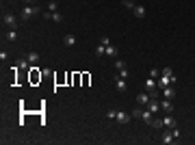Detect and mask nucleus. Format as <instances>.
<instances>
[{"instance_id": "ddd939ff", "label": "nucleus", "mask_w": 195, "mask_h": 145, "mask_svg": "<svg viewBox=\"0 0 195 145\" xmlns=\"http://www.w3.org/2000/svg\"><path fill=\"white\" fill-rule=\"evenodd\" d=\"M4 37H7V41H15V39H17V30H15V28H9V30L4 33Z\"/></svg>"}, {"instance_id": "39448f33", "label": "nucleus", "mask_w": 195, "mask_h": 145, "mask_svg": "<svg viewBox=\"0 0 195 145\" xmlns=\"http://www.w3.org/2000/svg\"><path fill=\"white\" fill-rule=\"evenodd\" d=\"M115 89H117L119 93H126V89H128V87H126V80L119 78V76H115Z\"/></svg>"}, {"instance_id": "6e6552de", "label": "nucleus", "mask_w": 195, "mask_h": 145, "mask_svg": "<svg viewBox=\"0 0 195 145\" xmlns=\"http://www.w3.org/2000/svg\"><path fill=\"white\" fill-rule=\"evenodd\" d=\"M163 91V97H167V100H174L176 97V89L174 87H165V89H160Z\"/></svg>"}, {"instance_id": "f03ea898", "label": "nucleus", "mask_w": 195, "mask_h": 145, "mask_svg": "<svg viewBox=\"0 0 195 145\" xmlns=\"http://www.w3.org/2000/svg\"><path fill=\"white\" fill-rule=\"evenodd\" d=\"M2 24L9 26V28H15V26H17V17H15L13 13H4V15H2Z\"/></svg>"}, {"instance_id": "b1692460", "label": "nucleus", "mask_w": 195, "mask_h": 145, "mask_svg": "<svg viewBox=\"0 0 195 145\" xmlns=\"http://www.w3.org/2000/svg\"><path fill=\"white\" fill-rule=\"evenodd\" d=\"M160 74H165V76H169V78H176V76H174V72H171V67H165Z\"/></svg>"}, {"instance_id": "bb28decb", "label": "nucleus", "mask_w": 195, "mask_h": 145, "mask_svg": "<svg viewBox=\"0 0 195 145\" xmlns=\"http://www.w3.org/2000/svg\"><path fill=\"white\" fill-rule=\"evenodd\" d=\"M106 117H108V119H115V117H117V110H108Z\"/></svg>"}, {"instance_id": "c85d7f7f", "label": "nucleus", "mask_w": 195, "mask_h": 145, "mask_svg": "<svg viewBox=\"0 0 195 145\" xmlns=\"http://www.w3.org/2000/svg\"><path fill=\"white\" fill-rule=\"evenodd\" d=\"M135 2H137V0H135Z\"/></svg>"}, {"instance_id": "f8f14e48", "label": "nucleus", "mask_w": 195, "mask_h": 145, "mask_svg": "<svg viewBox=\"0 0 195 145\" xmlns=\"http://www.w3.org/2000/svg\"><path fill=\"white\" fill-rule=\"evenodd\" d=\"M150 100H152V96H150V93H139V96H137V102H139V104H143V106H147V102H150Z\"/></svg>"}, {"instance_id": "f257e3e1", "label": "nucleus", "mask_w": 195, "mask_h": 145, "mask_svg": "<svg viewBox=\"0 0 195 145\" xmlns=\"http://www.w3.org/2000/svg\"><path fill=\"white\" fill-rule=\"evenodd\" d=\"M39 13V7H33V4H26L24 9H22V20H31L33 15H37Z\"/></svg>"}, {"instance_id": "393cba45", "label": "nucleus", "mask_w": 195, "mask_h": 145, "mask_svg": "<svg viewBox=\"0 0 195 145\" xmlns=\"http://www.w3.org/2000/svg\"><path fill=\"white\" fill-rule=\"evenodd\" d=\"M100 44H102V46H106V48H108V46H111V39H108V37H102V39H100Z\"/></svg>"}, {"instance_id": "20e7f679", "label": "nucleus", "mask_w": 195, "mask_h": 145, "mask_svg": "<svg viewBox=\"0 0 195 145\" xmlns=\"http://www.w3.org/2000/svg\"><path fill=\"white\" fill-rule=\"evenodd\" d=\"M160 110H163V113H174V102L167 100V97L160 100Z\"/></svg>"}, {"instance_id": "dca6fc26", "label": "nucleus", "mask_w": 195, "mask_h": 145, "mask_svg": "<svg viewBox=\"0 0 195 145\" xmlns=\"http://www.w3.org/2000/svg\"><path fill=\"white\" fill-rule=\"evenodd\" d=\"M28 65H31V63H28V58H17V61H15V67H22V69H28Z\"/></svg>"}, {"instance_id": "1a4fd4ad", "label": "nucleus", "mask_w": 195, "mask_h": 145, "mask_svg": "<svg viewBox=\"0 0 195 145\" xmlns=\"http://www.w3.org/2000/svg\"><path fill=\"white\" fill-rule=\"evenodd\" d=\"M117 54H119V50H117V46H113V44H111V46L106 48V54H104V56H111V58H117Z\"/></svg>"}, {"instance_id": "cd10ccee", "label": "nucleus", "mask_w": 195, "mask_h": 145, "mask_svg": "<svg viewBox=\"0 0 195 145\" xmlns=\"http://www.w3.org/2000/svg\"><path fill=\"white\" fill-rule=\"evenodd\" d=\"M33 2H35V0H24V4H33Z\"/></svg>"}, {"instance_id": "a878e982", "label": "nucleus", "mask_w": 195, "mask_h": 145, "mask_svg": "<svg viewBox=\"0 0 195 145\" xmlns=\"http://www.w3.org/2000/svg\"><path fill=\"white\" fill-rule=\"evenodd\" d=\"M48 11H59V4H56V2H50V4H48Z\"/></svg>"}, {"instance_id": "f3484780", "label": "nucleus", "mask_w": 195, "mask_h": 145, "mask_svg": "<svg viewBox=\"0 0 195 145\" xmlns=\"http://www.w3.org/2000/svg\"><path fill=\"white\" fill-rule=\"evenodd\" d=\"M152 128H158V130H163L165 128V124H163V119H152V124H150Z\"/></svg>"}, {"instance_id": "aec40b11", "label": "nucleus", "mask_w": 195, "mask_h": 145, "mask_svg": "<svg viewBox=\"0 0 195 145\" xmlns=\"http://www.w3.org/2000/svg\"><path fill=\"white\" fill-rule=\"evenodd\" d=\"M26 58H28V63H37L39 54H37V52H28V56H26Z\"/></svg>"}, {"instance_id": "9d476101", "label": "nucleus", "mask_w": 195, "mask_h": 145, "mask_svg": "<svg viewBox=\"0 0 195 145\" xmlns=\"http://www.w3.org/2000/svg\"><path fill=\"white\" fill-rule=\"evenodd\" d=\"M63 44L72 48V46H76V44H78V39H76L74 35H65V37H63Z\"/></svg>"}, {"instance_id": "2eb2a0df", "label": "nucleus", "mask_w": 195, "mask_h": 145, "mask_svg": "<svg viewBox=\"0 0 195 145\" xmlns=\"http://www.w3.org/2000/svg\"><path fill=\"white\" fill-rule=\"evenodd\" d=\"M145 89L150 91V93L156 91V80H154V78H147V80H145Z\"/></svg>"}, {"instance_id": "9b49d317", "label": "nucleus", "mask_w": 195, "mask_h": 145, "mask_svg": "<svg viewBox=\"0 0 195 145\" xmlns=\"http://www.w3.org/2000/svg\"><path fill=\"white\" fill-rule=\"evenodd\" d=\"M117 124H128V119H130V115H126L124 110H117Z\"/></svg>"}, {"instance_id": "4be33fe9", "label": "nucleus", "mask_w": 195, "mask_h": 145, "mask_svg": "<svg viewBox=\"0 0 195 145\" xmlns=\"http://www.w3.org/2000/svg\"><path fill=\"white\" fill-rule=\"evenodd\" d=\"M158 76H160V72H158L156 67H152V69H150V78H154V80H158Z\"/></svg>"}, {"instance_id": "a211bd4d", "label": "nucleus", "mask_w": 195, "mask_h": 145, "mask_svg": "<svg viewBox=\"0 0 195 145\" xmlns=\"http://www.w3.org/2000/svg\"><path fill=\"white\" fill-rule=\"evenodd\" d=\"M121 7H124V9H135L137 2H135V0H121Z\"/></svg>"}, {"instance_id": "7ed1b4c3", "label": "nucleus", "mask_w": 195, "mask_h": 145, "mask_svg": "<svg viewBox=\"0 0 195 145\" xmlns=\"http://www.w3.org/2000/svg\"><path fill=\"white\" fill-rule=\"evenodd\" d=\"M44 20H50V22H56L59 24V22H63V15L59 11H46L44 13Z\"/></svg>"}, {"instance_id": "0eeeda50", "label": "nucleus", "mask_w": 195, "mask_h": 145, "mask_svg": "<svg viewBox=\"0 0 195 145\" xmlns=\"http://www.w3.org/2000/svg\"><path fill=\"white\" fill-rule=\"evenodd\" d=\"M174 141H176V137L171 134V130H169V132H163V134H160V143H165V145H171Z\"/></svg>"}, {"instance_id": "412c9836", "label": "nucleus", "mask_w": 195, "mask_h": 145, "mask_svg": "<svg viewBox=\"0 0 195 145\" xmlns=\"http://www.w3.org/2000/svg\"><path fill=\"white\" fill-rule=\"evenodd\" d=\"M115 69H126V63L121 58H115Z\"/></svg>"}, {"instance_id": "5701e85b", "label": "nucleus", "mask_w": 195, "mask_h": 145, "mask_svg": "<svg viewBox=\"0 0 195 145\" xmlns=\"http://www.w3.org/2000/svg\"><path fill=\"white\" fill-rule=\"evenodd\" d=\"M117 76H119V78H124V80H126V78H128V76H130V69H119V74H117Z\"/></svg>"}, {"instance_id": "6ab92c4d", "label": "nucleus", "mask_w": 195, "mask_h": 145, "mask_svg": "<svg viewBox=\"0 0 195 145\" xmlns=\"http://www.w3.org/2000/svg\"><path fill=\"white\" fill-rule=\"evenodd\" d=\"M104 54H106V46L98 44V48H96V56H104Z\"/></svg>"}, {"instance_id": "423d86ee", "label": "nucleus", "mask_w": 195, "mask_h": 145, "mask_svg": "<svg viewBox=\"0 0 195 145\" xmlns=\"http://www.w3.org/2000/svg\"><path fill=\"white\" fill-rule=\"evenodd\" d=\"M163 124H165V128H174V126H176L174 113H165V117H163Z\"/></svg>"}, {"instance_id": "4468645a", "label": "nucleus", "mask_w": 195, "mask_h": 145, "mask_svg": "<svg viewBox=\"0 0 195 145\" xmlns=\"http://www.w3.org/2000/svg\"><path fill=\"white\" fill-rule=\"evenodd\" d=\"M132 11H135V15H137V17H145V7H143V4H137Z\"/></svg>"}]
</instances>
